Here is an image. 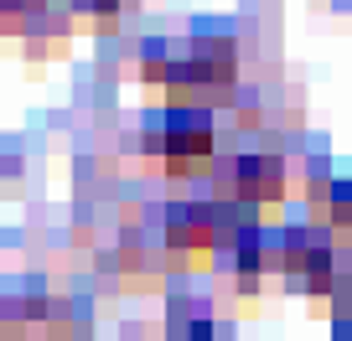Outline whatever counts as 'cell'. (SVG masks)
I'll use <instances>...</instances> for the list:
<instances>
[{"label": "cell", "instance_id": "6da1fadb", "mask_svg": "<svg viewBox=\"0 0 352 341\" xmlns=\"http://www.w3.org/2000/svg\"><path fill=\"white\" fill-rule=\"evenodd\" d=\"M151 150L166 161V171H202L208 155H212V119H208V109L176 104V109L151 130Z\"/></svg>", "mask_w": 352, "mask_h": 341}, {"label": "cell", "instance_id": "7a4b0ae2", "mask_svg": "<svg viewBox=\"0 0 352 341\" xmlns=\"http://www.w3.org/2000/svg\"><path fill=\"white\" fill-rule=\"evenodd\" d=\"M233 197L249 207H275L285 197V165L275 155H239L233 165Z\"/></svg>", "mask_w": 352, "mask_h": 341}, {"label": "cell", "instance_id": "3957f363", "mask_svg": "<svg viewBox=\"0 0 352 341\" xmlns=\"http://www.w3.org/2000/svg\"><path fill=\"white\" fill-rule=\"evenodd\" d=\"M166 243L171 248H187V253H208L218 243V217H212L202 202H176L166 212Z\"/></svg>", "mask_w": 352, "mask_h": 341}, {"label": "cell", "instance_id": "277c9868", "mask_svg": "<svg viewBox=\"0 0 352 341\" xmlns=\"http://www.w3.org/2000/svg\"><path fill=\"white\" fill-rule=\"evenodd\" d=\"M331 222H342V228H352V181H342V187H331Z\"/></svg>", "mask_w": 352, "mask_h": 341}, {"label": "cell", "instance_id": "5b68a950", "mask_svg": "<svg viewBox=\"0 0 352 341\" xmlns=\"http://www.w3.org/2000/svg\"><path fill=\"white\" fill-rule=\"evenodd\" d=\"M171 341H228V336H223V331L212 326V320H192V326H182Z\"/></svg>", "mask_w": 352, "mask_h": 341}, {"label": "cell", "instance_id": "8992f818", "mask_svg": "<svg viewBox=\"0 0 352 341\" xmlns=\"http://www.w3.org/2000/svg\"><path fill=\"white\" fill-rule=\"evenodd\" d=\"M120 5H124V0H73V11H83V16H99V21H104V16H114Z\"/></svg>", "mask_w": 352, "mask_h": 341}, {"label": "cell", "instance_id": "52a82bcc", "mask_svg": "<svg viewBox=\"0 0 352 341\" xmlns=\"http://www.w3.org/2000/svg\"><path fill=\"white\" fill-rule=\"evenodd\" d=\"M36 11V0H0V16H26Z\"/></svg>", "mask_w": 352, "mask_h": 341}, {"label": "cell", "instance_id": "ba28073f", "mask_svg": "<svg viewBox=\"0 0 352 341\" xmlns=\"http://www.w3.org/2000/svg\"><path fill=\"white\" fill-rule=\"evenodd\" d=\"M337 341H352V320H342V331H337Z\"/></svg>", "mask_w": 352, "mask_h": 341}]
</instances>
